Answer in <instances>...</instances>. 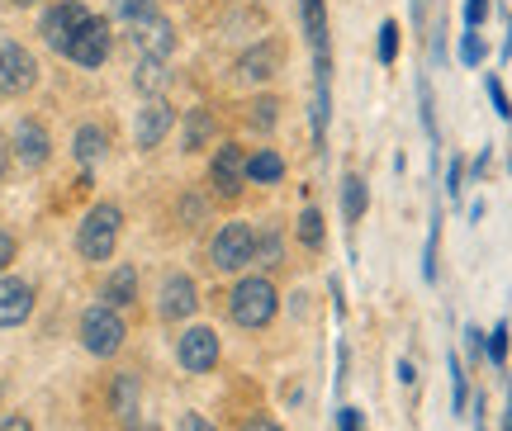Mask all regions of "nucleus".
Returning a JSON list of instances; mask_svg holds the SVG:
<instances>
[{"mask_svg": "<svg viewBox=\"0 0 512 431\" xmlns=\"http://www.w3.org/2000/svg\"><path fill=\"white\" fill-rule=\"evenodd\" d=\"M119 233H124V209H119L114 199L91 204L86 218H81V228H76V252H81V261H91V266L110 261L114 247H119Z\"/></svg>", "mask_w": 512, "mask_h": 431, "instance_id": "obj_1", "label": "nucleus"}, {"mask_svg": "<svg viewBox=\"0 0 512 431\" xmlns=\"http://www.w3.org/2000/svg\"><path fill=\"white\" fill-rule=\"evenodd\" d=\"M275 308H280V294H275V285L266 275H242L238 285H233V294H228V318L238 327H247V332L271 327Z\"/></svg>", "mask_w": 512, "mask_h": 431, "instance_id": "obj_2", "label": "nucleus"}, {"mask_svg": "<svg viewBox=\"0 0 512 431\" xmlns=\"http://www.w3.org/2000/svg\"><path fill=\"white\" fill-rule=\"evenodd\" d=\"M76 332H81V346H86L95 360L119 356V346H124V337H128L124 313H119V308H110V304H91V308H86Z\"/></svg>", "mask_w": 512, "mask_h": 431, "instance_id": "obj_3", "label": "nucleus"}, {"mask_svg": "<svg viewBox=\"0 0 512 431\" xmlns=\"http://www.w3.org/2000/svg\"><path fill=\"white\" fill-rule=\"evenodd\" d=\"M256 256V228L252 223H219V233L209 237V266L223 270V275H233V270L252 266Z\"/></svg>", "mask_w": 512, "mask_h": 431, "instance_id": "obj_4", "label": "nucleus"}, {"mask_svg": "<svg viewBox=\"0 0 512 431\" xmlns=\"http://www.w3.org/2000/svg\"><path fill=\"white\" fill-rule=\"evenodd\" d=\"M91 19H95V15L86 10V5H81V0H57L53 10L43 15V24H38V34H43V43H48L53 53L67 57V48H72L76 34H81V29H86Z\"/></svg>", "mask_w": 512, "mask_h": 431, "instance_id": "obj_5", "label": "nucleus"}, {"mask_svg": "<svg viewBox=\"0 0 512 431\" xmlns=\"http://www.w3.org/2000/svg\"><path fill=\"white\" fill-rule=\"evenodd\" d=\"M219 332L214 327H185L181 342H176V360H181V370H190V375H209L214 365H219Z\"/></svg>", "mask_w": 512, "mask_h": 431, "instance_id": "obj_6", "label": "nucleus"}, {"mask_svg": "<svg viewBox=\"0 0 512 431\" xmlns=\"http://www.w3.org/2000/svg\"><path fill=\"white\" fill-rule=\"evenodd\" d=\"M209 185L219 199H238L242 185H247V152L238 143L214 147V162H209Z\"/></svg>", "mask_w": 512, "mask_h": 431, "instance_id": "obj_7", "label": "nucleus"}, {"mask_svg": "<svg viewBox=\"0 0 512 431\" xmlns=\"http://www.w3.org/2000/svg\"><path fill=\"white\" fill-rule=\"evenodd\" d=\"M195 308H200V285L185 270H171L162 280V294H157V313H162L166 323H185Z\"/></svg>", "mask_w": 512, "mask_h": 431, "instance_id": "obj_8", "label": "nucleus"}, {"mask_svg": "<svg viewBox=\"0 0 512 431\" xmlns=\"http://www.w3.org/2000/svg\"><path fill=\"white\" fill-rule=\"evenodd\" d=\"M133 48L143 62H166V57L176 53V24L166 15H147L133 24Z\"/></svg>", "mask_w": 512, "mask_h": 431, "instance_id": "obj_9", "label": "nucleus"}, {"mask_svg": "<svg viewBox=\"0 0 512 431\" xmlns=\"http://www.w3.org/2000/svg\"><path fill=\"white\" fill-rule=\"evenodd\" d=\"M38 81V62L29 48H19V43H0V90L5 95H24V90H34Z\"/></svg>", "mask_w": 512, "mask_h": 431, "instance_id": "obj_10", "label": "nucleus"}, {"mask_svg": "<svg viewBox=\"0 0 512 431\" xmlns=\"http://www.w3.org/2000/svg\"><path fill=\"white\" fill-rule=\"evenodd\" d=\"M280 62H285V48L275 43V38H261L256 48H247V53L238 57V81H247V86H266V81H275V72H280Z\"/></svg>", "mask_w": 512, "mask_h": 431, "instance_id": "obj_11", "label": "nucleus"}, {"mask_svg": "<svg viewBox=\"0 0 512 431\" xmlns=\"http://www.w3.org/2000/svg\"><path fill=\"white\" fill-rule=\"evenodd\" d=\"M10 152H15V162L24 171H38V166L53 157V138H48V128L38 124V119H19L15 138H10Z\"/></svg>", "mask_w": 512, "mask_h": 431, "instance_id": "obj_12", "label": "nucleus"}, {"mask_svg": "<svg viewBox=\"0 0 512 431\" xmlns=\"http://www.w3.org/2000/svg\"><path fill=\"white\" fill-rule=\"evenodd\" d=\"M29 313H34V285L19 275H5L0 280V327L29 323Z\"/></svg>", "mask_w": 512, "mask_h": 431, "instance_id": "obj_13", "label": "nucleus"}, {"mask_svg": "<svg viewBox=\"0 0 512 431\" xmlns=\"http://www.w3.org/2000/svg\"><path fill=\"white\" fill-rule=\"evenodd\" d=\"M67 57H72L76 67H105V57H110V24H105V19H91V24L76 34L72 48H67Z\"/></svg>", "mask_w": 512, "mask_h": 431, "instance_id": "obj_14", "label": "nucleus"}, {"mask_svg": "<svg viewBox=\"0 0 512 431\" xmlns=\"http://www.w3.org/2000/svg\"><path fill=\"white\" fill-rule=\"evenodd\" d=\"M171 124H176V109L166 105V100H147V105L138 109L133 138H138V147H143V152H152V147H157L166 133H171Z\"/></svg>", "mask_w": 512, "mask_h": 431, "instance_id": "obj_15", "label": "nucleus"}, {"mask_svg": "<svg viewBox=\"0 0 512 431\" xmlns=\"http://www.w3.org/2000/svg\"><path fill=\"white\" fill-rule=\"evenodd\" d=\"M219 138V119H214V109H185L181 119V147L185 152H204V147H214Z\"/></svg>", "mask_w": 512, "mask_h": 431, "instance_id": "obj_16", "label": "nucleus"}, {"mask_svg": "<svg viewBox=\"0 0 512 431\" xmlns=\"http://www.w3.org/2000/svg\"><path fill=\"white\" fill-rule=\"evenodd\" d=\"M100 304H110V308H128V304H138V270L128 266H114L110 275H105V289H100Z\"/></svg>", "mask_w": 512, "mask_h": 431, "instance_id": "obj_17", "label": "nucleus"}, {"mask_svg": "<svg viewBox=\"0 0 512 431\" xmlns=\"http://www.w3.org/2000/svg\"><path fill=\"white\" fill-rule=\"evenodd\" d=\"M110 408H114V417L119 422H133L138 417V408H143V384H138V375H114V384H110Z\"/></svg>", "mask_w": 512, "mask_h": 431, "instance_id": "obj_18", "label": "nucleus"}, {"mask_svg": "<svg viewBox=\"0 0 512 431\" xmlns=\"http://www.w3.org/2000/svg\"><path fill=\"white\" fill-rule=\"evenodd\" d=\"M299 19H304L313 57H332L328 53V5H323V0H299Z\"/></svg>", "mask_w": 512, "mask_h": 431, "instance_id": "obj_19", "label": "nucleus"}, {"mask_svg": "<svg viewBox=\"0 0 512 431\" xmlns=\"http://www.w3.org/2000/svg\"><path fill=\"white\" fill-rule=\"evenodd\" d=\"M72 152H76V162L81 166L105 162V152H110V133H105L100 124H81L76 128V138H72Z\"/></svg>", "mask_w": 512, "mask_h": 431, "instance_id": "obj_20", "label": "nucleus"}, {"mask_svg": "<svg viewBox=\"0 0 512 431\" xmlns=\"http://www.w3.org/2000/svg\"><path fill=\"white\" fill-rule=\"evenodd\" d=\"M280 176H285V157H280V152L256 147L252 157H247V180H256V185H275Z\"/></svg>", "mask_w": 512, "mask_h": 431, "instance_id": "obj_21", "label": "nucleus"}, {"mask_svg": "<svg viewBox=\"0 0 512 431\" xmlns=\"http://www.w3.org/2000/svg\"><path fill=\"white\" fill-rule=\"evenodd\" d=\"M366 209H370V185L351 171V176L342 180V218H347V223H361Z\"/></svg>", "mask_w": 512, "mask_h": 431, "instance_id": "obj_22", "label": "nucleus"}, {"mask_svg": "<svg viewBox=\"0 0 512 431\" xmlns=\"http://www.w3.org/2000/svg\"><path fill=\"white\" fill-rule=\"evenodd\" d=\"M133 86L152 95V100H162V90L171 86V72H166V62H138L133 67Z\"/></svg>", "mask_w": 512, "mask_h": 431, "instance_id": "obj_23", "label": "nucleus"}, {"mask_svg": "<svg viewBox=\"0 0 512 431\" xmlns=\"http://www.w3.org/2000/svg\"><path fill=\"white\" fill-rule=\"evenodd\" d=\"M280 256H285L280 228H275V223H266V228H256V256H252V261H261V266H280Z\"/></svg>", "mask_w": 512, "mask_h": 431, "instance_id": "obj_24", "label": "nucleus"}, {"mask_svg": "<svg viewBox=\"0 0 512 431\" xmlns=\"http://www.w3.org/2000/svg\"><path fill=\"white\" fill-rule=\"evenodd\" d=\"M294 237H299V242H304V247H309V252H318V247H323V214H318V209H304V214L294 218Z\"/></svg>", "mask_w": 512, "mask_h": 431, "instance_id": "obj_25", "label": "nucleus"}, {"mask_svg": "<svg viewBox=\"0 0 512 431\" xmlns=\"http://www.w3.org/2000/svg\"><path fill=\"white\" fill-rule=\"evenodd\" d=\"M275 119H280V100H275V95H261V100H252V109H247V124H252L256 133H271Z\"/></svg>", "mask_w": 512, "mask_h": 431, "instance_id": "obj_26", "label": "nucleus"}, {"mask_svg": "<svg viewBox=\"0 0 512 431\" xmlns=\"http://www.w3.org/2000/svg\"><path fill=\"white\" fill-rule=\"evenodd\" d=\"M446 370H451V413H465L470 408V384H465V365L460 356H446Z\"/></svg>", "mask_w": 512, "mask_h": 431, "instance_id": "obj_27", "label": "nucleus"}, {"mask_svg": "<svg viewBox=\"0 0 512 431\" xmlns=\"http://www.w3.org/2000/svg\"><path fill=\"white\" fill-rule=\"evenodd\" d=\"M484 356H489V365H498V370L508 365V323H503V318H498L494 332L484 337Z\"/></svg>", "mask_w": 512, "mask_h": 431, "instance_id": "obj_28", "label": "nucleus"}, {"mask_svg": "<svg viewBox=\"0 0 512 431\" xmlns=\"http://www.w3.org/2000/svg\"><path fill=\"white\" fill-rule=\"evenodd\" d=\"M437 242H441V218H432V228H427V252H422V280H427V285L437 280Z\"/></svg>", "mask_w": 512, "mask_h": 431, "instance_id": "obj_29", "label": "nucleus"}, {"mask_svg": "<svg viewBox=\"0 0 512 431\" xmlns=\"http://www.w3.org/2000/svg\"><path fill=\"white\" fill-rule=\"evenodd\" d=\"M375 53H380L384 67L399 57V24H394V19H384V24H380V43H375Z\"/></svg>", "mask_w": 512, "mask_h": 431, "instance_id": "obj_30", "label": "nucleus"}, {"mask_svg": "<svg viewBox=\"0 0 512 431\" xmlns=\"http://www.w3.org/2000/svg\"><path fill=\"white\" fill-rule=\"evenodd\" d=\"M484 57H489V43H484L479 34H470V29H465V34H460V62H465V67H479Z\"/></svg>", "mask_w": 512, "mask_h": 431, "instance_id": "obj_31", "label": "nucleus"}, {"mask_svg": "<svg viewBox=\"0 0 512 431\" xmlns=\"http://www.w3.org/2000/svg\"><path fill=\"white\" fill-rule=\"evenodd\" d=\"M152 5H157V0H114V15H119V19H128V24H138V19L157 15Z\"/></svg>", "mask_w": 512, "mask_h": 431, "instance_id": "obj_32", "label": "nucleus"}, {"mask_svg": "<svg viewBox=\"0 0 512 431\" xmlns=\"http://www.w3.org/2000/svg\"><path fill=\"white\" fill-rule=\"evenodd\" d=\"M484 90H489V105H494L498 119H512V100H508V90H503V81H498V76H484Z\"/></svg>", "mask_w": 512, "mask_h": 431, "instance_id": "obj_33", "label": "nucleus"}, {"mask_svg": "<svg viewBox=\"0 0 512 431\" xmlns=\"http://www.w3.org/2000/svg\"><path fill=\"white\" fill-rule=\"evenodd\" d=\"M465 176H470V166L460 162V157H451V162H446V195H451V199H460V190H465Z\"/></svg>", "mask_w": 512, "mask_h": 431, "instance_id": "obj_34", "label": "nucleus"}, {"mask_svg": "<svg viewBox=\"0 0 512 431\" xmlns=\"http://www.w3.org/2000/svg\"><path fill=\"white\" fill-rule=\"evenodd\" d=\"M489 19V0H465V29L479 34V24Z\"/></svg>", "mask_w": 512, "mask_h": 431, "instance_id": "obj_35", "label": "nucleus"}, {"mask_svg": "<svg viewBox=\"0 0 512 431\" xmlns=\"http://www.w3.org/2000/svg\"><path fill=\"white\" fill-rule=\"evenodd\" d=\"M176 431H219V427H214L204 413H181V427Z\"/></svg>", "mask_w": 512, "mask_h": 431, "instance_id": "obj_36", "label": "nucleus"}, {"mask_svg": "<svg viewBox=\"0 0 512 431\" xmlns=\"http://www.w3.org/2000/svg\"><path fill=\"white\" fill-rule=\"evenodd\" d=\"M337 431H361V408H337Z\"/></svg>", "mask_w": 512, "mask_h": 431, "instance_id": "obj_37", "label": "nucleus"}, {"mask_svg": "<svg viewBox=\"0 0 512 431\" xmlns=\"http://www.w3.org/2000/svg\"><path fill=\"white\" fill-rule=\"evenodd\" d=\"M10 261H15V237H10L5 228H0V275L10 270Z\"/></svg>", "mask_w": 512, "mask_h": 431, "instance_id": "obj_38", "label": "nucleus"}, {"mask_svg": "<svg viewBox=\"0 0 512 431\" xmlns=\"http://www.w3.org/2000/svg\"><path fill=\"white\" fill-rule=\"evenodd\" d=\"M0 431H34V422L24 413H10V417H0Z\"/></svg>", "mask_w": 512, "mask_h": 431, "instance_id": "obj_39", "label": "nucleus"}, {"mask_svg": "<svg viewBox=\"0 0 512 431\" xmlns=\"http://www.w3.org/2000/svg\"><path fill=\"white\" fill-rule=\"evenodd\" d=\"M242 431H285V427H280L275 417H247V422H242Z\"/></svg>", "mask_w": 512, "mask_h": 431, "instance_id": "obj_40", "label": "nucleus"}, {"mask_svg": "<svg viewBox=\"0 0 512 431\" xmlns=\"http://www.w3.org/2000/svg\"><path fill=\"white\" fill-rule=\"evenodd\" d=\"M489 166H494V152L484 147V152H479V157H475V166H470V176H475V180H484V176H489Z\"/></svg>", "mask_w": 512, "mask_h": 431, "instance_id": "obj_41", "label": "nucleus"}, {"mask_svg": "<svg viewBox=\"0 0 512 431\" xmlns=\"http://www.w3.org/2000/svg\"><path fill=\"white\" fill-rule=\"evenodd\" d=\"M465 346H470V356H484V332H479V327H465Z\"/></svg>", "mask_w": 512, "mask_h": 431, "instance_id": "obj_42", "label": "nucleus"}, {"mask_svg": "<svg viewBox=\"0 0 512 431\" xmlns=\"http://www.w3.org/2000/svg\"><path fill=\"white\" fill-rule=\"evenodd\" d=\"M399 379H403V384H418V370H413V360H399Z\"/></svg>", "mask_w": 512, "mask_h": 431, "instance_id": "obj_43", "label": "nucleus"}, {"mask_svg": "<svg viewBox=\"0 0 512 431\" xmlns=\"http://www.w3.org/2000/svg\"><path fill=\"white\" fill-rule=\"evenodd\" d=\"M10 157H15V152H10V143L0 138V180H5V171H10Z\"/></svg>", "mask_w": 512, "mask_h": 431, "instance_id": "obj_44", "label": "nucleus"}, {"mask_svg": "<svg viewBox=\"0 0 512 431\" xmlns=\"http://www.w3.org/2000/svg\"><path fill=\"white\" fill-rule=\"evenodd\" d=\"M124 427H128V431H157L152 422H138V417H133V422H124Z\"/></svg>", "mask_w": 512, "mask_h": 431, "instance_id": "obj_45", "label": "nucleus"}, {"mask_svg": "<svg viewBox=\"0 0 512 431\" xmlns=\"http://www.w3.org/2000/svg\"><path fill=\"white\" fill-rule=\"evenodd\" d=\"M503 431H512V384H508V413H503Z\"/></svg>", "mask_w": 512, "mask_h": 431, "instance_id": "obj_46", "label": "nucleus"}, {"mask_svg": "<svg viewBox=\"0 0 512 431\" xmlns=\"http://www.w3.org/2000/svg\"><path fill=\"white\" fill-rule=\"evenodd\" d=\"M10 5H38V0H10Z\"/></svg>", "mask_w": 512, "mask_h": 431, "instance_id": "obj_47", "label": "nucleus"}, {"mask_svg": "<svg viewBox=\"0 0 512 431\" xmlns=\"http://www.w3.org/2000/svg\"><path fill=\"white\" fill-rule=\"evenodd\" d=\"M503 53H508V57H512V29H508V48H503Z\"/></svg>", "mask_w": 512, "mask_h": 431, "instance_id": "obj_48", "label": "nucleus"}, {"mask_svg": "<svg viewBox=\"0 0 512 431\" xmlns=\"http://www.w3.org/2000/svg\"><path fill=\"white\" fill-rule=\"evenodd\" d=\"M508 171H512V152H508Z\"/></svg>", "mask_w": 512, "mask_h": 431, "instance_id": "obj_49", "label": "nucleus"}]
</instances>
